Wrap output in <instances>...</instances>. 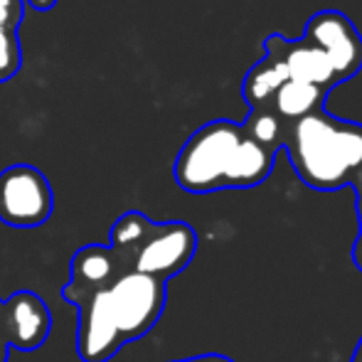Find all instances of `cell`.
<instances>
[{
  "instance_id": "cell-13",
  "label": "cell",
  "mask_w": 362,
  "mask_h": 362,
  "mask_svg": "<svg viewBox=\"0 0 362 362\" xmlns=\"http://www.w3.org/2000/svg\"><path fill=\"white\" fill-rule=\"evenodd\" d=\"M242 129L247 131L249 139L257 141L259 146H264L272 153H279V151H284V146H286L291 124H286L284 119H279L274 111L264 109V111H249Z\"/></svg>"
},
{
  "instance_id": "cell-12",
  "label": "cell",
  "mask_w": 362,
  "mask_h": 362,
  "mask_svg": "<svg viewBox=\"0 0 362 362\" xmlns=\"http://www.w3.org/2000/svg\"><path fill=\"white\" fill-rule=\"evenodd\" d=\"M284 81H288V72L279 59L264 54L262 62H257L247 72L242 81V96L249 104V111L272 109V101Z\"/></svg>"
},
{
  "instance_id": "cell-21",
  "label": "cell",
  "mask_w": 362,
  "mask_h": 362,
  "mask_svg": "<svg viewBox=\"0 0 362 362\" xmlns=\"http://www.w3.org/2000/svg\"><path fill=\"white\" fill-rule=\"evenodd\" d=\"M350 362H362V338H360V343H358V348H355L353 360H350Z\"/></svg>"
},
{
  "instance_id": "cell-7",
  "label": "cell",
  "mask_w": 362,
  "mask_h": 362,
  "mask_svg": "<svg viewBox=\"0 0 362 362\" xmlns=\"http://www.w3.org/2000/svg\"><path fill=\"white\" fill-rule=\"evenodd\" d=\"M303 37L318 45L333 67L335 81L353 79L362 69V37L348 15L340 10H320L305 23Z\"/></svg>"
},
{
  "instance_id": "cell-19",
  "label": "cell",
  "mask_w": 362,
  "mask_h": 362,
  "mask_svg": "<svg viewBox=\"0 0 362 362\" xmlns=\"http://www.w3.org/2000/svg\"><path fill=\"white\" fill-rule=\"evenodd\" d=\"M350 187L355 190V195L362 197V165L358 168V170H355V175L350 177Z\"/></svg>"
},
{
  "instance_id": "cell-15",
  "label": "cell",
  "mask_w": 362,
  "mask_h": 362,
  "mask_svg": "<svg viewBox=\"0 0 362 362\" xmlns=\"http://www.w3.org/2000/svg\"><path fill=\"white\" fill-rule=\"evenodd\" d=\"M23 64V52L18 42V28L0 23V84L10 81L20 72Z\"/></svg>"
},
{
  "instance_id": "cell-9",
  "label": "cell",
  "mask_w": 362,
  "mask_h": 362,
  "mask_svg": "<svg viewBox=\"0 0 362 362\" xmlns=\"http://www.w3.org/2000/svg\"><path fill=\"white\" fill-rule=\"evenodd\" d=\"M264 52L286 67L288 79L308 81V84L323 86L325 91H333L338 86L325 52L310 40H286L281 35H269L264 40Z\"/></svg>"
},
{
  "instance_id": "cell-11",
  "label": "cell",
  "mask_w": 362,
  "mask_h": 362,
  "mask_svg": "<svg viewBox=\"0 0 362 362\" xmlns=\"http://www.w3.org/2000/svg\"><path fill=\"white\" fill-rule=\"evenodd\" d=\"M330 91H325L323 86L308 84V81L288 79L281 84V89L276 91L272 101V109L279 119H284L286 124L303 119V116L313 114L318 109H325V99Z\"/></svg>"
},
{
  "instance_id": "cell-16",
  "label": "cell",
  "mask_w": 362,
  "mask_h": 362,
  "mask_svg": "<svg viewBox=\"0 0 362 362\" xmlns=\"http://www.w3.org/2000/svg\"><path fill=\"white\" fill-rule=\"evenodd\" d=\"M358 217H360V234H358V239H355V247H353V262L362 272V197H358Z\"/></svg>"
},
{
  "instance_id": "cell-10",
  "label": "cell",
  "mask_w": 362,
  "mask_h": 362,
  "mask_svg": "<svg viewBox=\"0 0 362 362\" xmlns=\"http://www.w3.org/2000/svg\"><path fill=\"white\" fill-rule=\"evenodd\" d=\"M119 267V254H114L109 247H99V244L81 247L72 257V281H69V286L81 291L109 288L111 281L121 274Z\"/></svg>"
},
{
  "instance_id": "cell-22",
  "label": "cell",
  "mask_w": 362,
  "mask_h": 362,
  "mask_svg": "<svg viewBox=\"0 0 362 362\" xmlns=\"http://www.w3.org/2000/svg\"><path fill=\"white\" fill-rule=\"evenodd\" d=\"M0 320H3V300H0Z\"/></svg>"
},
{
  "instance_id": "cell-3",
  "label": "cell",
  "mask_w": 362,
  "mask_h": 362,
  "mask_svg": "<svg viewBox=\"0 0 362 362\" xmlns=\"http://www.w3.org/2000/svg\"><path fill=\"white\" fill-rule=\"evenodd\" d=\"M106 296H109L114 323L126 345L144 338L158 323L163 308H165V281L126 269L111 281Z\"/></svg>"
},
{
  "instance_id": "cell-1",
  "label": "cell",
  "mask_w": 362,
  "mask_h": 362,
  "mask_svg": "<svg viewBox=\"0 0 362 362\" xmlns=\"http://www.w3.org/2000/svg\"><path fill=\"white\" fill-rule=\"evenodd\" d=\"M276 153L247 136L242 124L217 119L200 126L180 148L173 177L185 192L247 190L272 175Z\"/></svg>"
},
{
  "instance_id": "cell-6",
  "label": "cell",
  "mask_w": 362,
  "mask_h": 362,
  "mask_svg": "<svg viewBox=\"0 0 362 362\" xmlns=\"http://www.w3.org/2000/svg\"><path fill=\"white\" fill-rule=\"evenodd\" d=\"M197 252V234L185 222L156 224L146 242L131 254V269L160 281L180 274Z\"/></svg>"
},
{
  "instance_id": "cell-17",
  "label": "cell",
  "mask_w": 362,
  "mask_h": 362,
  "mask_svg": "<svg viewBox=\"0 0 362 362\" xmlns=\"http://www.w3.org/2000/svg\"><path fill=\"white\" fill-rule=\"evenodd\" d=\"M25 3L33 10H37V13H47V10H52L57 5V0H25Z\"/></svg>"
},
{
  "instance_id": "cell-4",
  "label": "cell",
  "mask_w": 362,
  "mask_h": 362,
  "mask_svg": "<svg viewBox=\"0 0 362 362\" xmlns=\"http://www.w3.org/2000/svg\"><path fill=\"white\" fill-rule=\"evenodd\" d=\"M54 195L37 168L10 165L0 173V222L15 229H33L52 217Z\"/></svg>"
},
{
  "instance_id": "cell-14",
  "label": "cell",
  "mask_w": 362,
  "mask_h": 362,
  "mask_svg": "<svg viewBox=\"0 0 362 362\" xmlns=\"http://www.w3.org/2000/svg\"><path fill=\"white\" fill-rule=\"evenodd\" d=\"M156 222H151L144 212H126L114 222L111 227V252L131 257L141 244L146 242V237L153 232Z\"/></svg>"
},
{
  "instance_id": "cell-18",
  "label": "cell",
  "mask_w": 362,
  "mask_h": 362,
  "mask_svg": "<svg viewBox=\"0 0 362 362\" xmlns=\"http://www.w3.org/2000/svg\"><path fill=\"white\" fill-rule=\"evenodd\" d=\"M180 362H234L224 355H200V358H190V360H180Z\"/></svg>"
},
{
  "instance_id": "cell-8",
  "label": "cell",
  "mask_w": 362,
  "mask_h": 362,
  "mask_svg": "<svg viewBox=\"0 0 362 362\" xmlns=\"http://www.w3.org/2000/svg\"><path fill=\"white\" fill-rule=\"evenodd\" d=\"M52 330V315L49 308L33 291H18L8 300H3V320H0V335L10 348L18 350H37L47 343Z\"/></svg>"
},
{
  "instance_id": "cell-20",
  "label": "cell",
  "mask_w": 362,
  "mask_h": 362,
  "mask_svg": "<svg viewBox=\"0 0 362 362\" xmlns=\"http://www.w3.org/2000/svg\"><path fill=\"white\" fill-rule=\"evenodd\" d=\"M8 360V343L3 340V335H0V362Z\"/></svg>"
},
{
  "instance_id": "cell-5",
  "label": "cell",
  "mask_w": 362,
  "mask_h": 362,
  "mask_svg": "<svg viewBox=\"0 0 362 362\" xmlns=\"http://www.w3.org/2000/svg\"><path fill=\"white\" fill-rule=\"evenodd\" d=\"M64 296L69 303L79 308V325H76V353L84 362H109L116 350L124 345L121 333L114 323L109 308L106 288L81 291L74 286H64Z\"/></svg>"
},
{
  "instance_id": "cell-2",
  "label": "cell",
  "mask_w": 362,
  "mask_h": 362,
  "mask_svg": "<svg viewBox=\"0 0 362 362\" xmlns=\"http://www.w3.org/2000/svg\"><path fill=\"white\" fill-rule=\"evenodd\" d=\"M284 151L303 185L320 192L340 190L362 165V124L318 109L291 124Z\"/></svg>"
}]
</instances>
